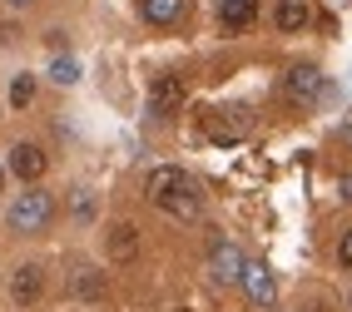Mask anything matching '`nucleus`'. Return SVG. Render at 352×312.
Returning <instances> with one entry per match:
<instances>
[{"instance_id":"20","label":"nucleus","mask_w":352,"mask_h":312,"mask_svg":"<svg viewBox=\"0 0 352 312\" xmlns=\"http://www.w3.org/2000/svg\"><path fill=\"white\" fill-rule=\"evenodd\" d=\"M342 199H352V179H342Z\"/></svg>"},{"instance_id":"4","label":"nucleus","mask_w":352,"mask_h":312,"mask_svg":"<svg viewBox=\"0 0 352 312\" xmlns=\"http://www.w3.org/2000/svg\"><path fill=\"white\" fill-rule=\"evenodd\" d=\"M179 104H184V80H179V75H154V85H149V109H154L159 119H169V114H179Z\"/></svg>"},{"instance_id":"5","label":"nucleus","mask_w":352,"mask_h":312,"mask_svg":"<svg viewBox=\"0 0 352 312\" xmlns=\"http://www.w3.org/2000/svg\"><path fill=\"white\" fill-rule=\"evenodd\" d=\"M10 298H15L20 307H30V302L45 298V268H40V263H25V268H15V278H10Z\"/></svg>"},{"instance_id":"22","label":"nucleus","mask_w":352,"mask_h":312,"mask_svg":"<svg viewBox=\"0 0 352 312\" xmlns=\"http://www.w3.org/2000/svg\"><path fill=\"white\" fill-rule=\"evenodd\" d=\"M0 183H6V169H0Z\"/></svg>"},{"instance_id":"7","label":"nucleus","mask_w":352,"mask_h":312,"mask_svg":"<svg viewBox=\"0 0 352 312\" xmlns=\"http://www.w3.org/2000/svg\"><path fill=\"white\" fill-rule=\"evenodd\" d=\"M243 253L233 243H214V253H208V273H214V282H239L243 278Z\"/></svg>"},{"instance_id":"14","label":"nucleus","mask_w":352,"mask_h":312,"mask_svg":"<svg viewBox=\"0 0 352 312\" xmlns=\"http://www.w3.org/2000/svg\"><path fill=\"white\" fill-rule=\"evenodd\" d=\"M69 293L75 298H104V278L95 268H80L75 278H69Z\"/></svg>"},{"instance_id":"8","label":"nucleus","mask_w":352,"mask_h":312,"mask_svg":"<svg viewBox=\"0 0 352 312\" xmlns=\"http://www.w3.org/2000/svg\"><path fill=\"white\" fill-rule=\"evenodd\" d=\"M10 174H20L25 183H35L45 174V149H40V144H15V149H10Z\"/></svg>"},{"instance_id":"23","label":"nucleus","mask_w":352,"mask_h":312,"mask_svg":"<svg viewBox=\"0 0 352 312\" xmlns=\"http://www.w3.org/2000/svg\"><path fill=\"white\" fill-rule=\"evenodd\" d=\"M347 307H352V298H347Z\"/></svg>"},{"instance_id":"12","label":"nucleus","mask_w":352,"mask_h":312,"mask_svg":"<svg viewBox=\"0 0 352 312\" xmlns=\"http://www.w3.org/2000/svg\"><path fill=\"white\" fill-rule=\"evenodd\" d=\"M243 134H248V114H239V109H233V119H223V114L208 119V139H219V144H233Z\"/></svg>"},{"instance_id":"6","label":"nucleus","mask_w":352,"mask_h":312,"mask_svg":"<svg viewBox=\"0 0 352 312\" xmlns=\"http://www.w3.org/2000/svg\"><path fill=\"white\" fill-rule=\"evenodd\" d=\"M194 179L184 174V169H174V164H164V169H154L149 179H144V194H149V203H164L169 194H179V188H189Z\"/></svg>"},{"instance_id":"13","label":"nucleus","mask_w":352,"mask_h":312,"mask_svg":"<svg viewBox=\"0 0 352 312\" xmlns=\"http://www.w3.org/2000/svg\"><path fill=\"white\" fill-rule=\"evenodd\" d=\"M144 20L149 25H179L184 20V0H144Z\"/></svg>"},{"instance_id":"9","label":"nucleus","mask_w":352,"mask_h":312,"mask_svg":"<svg viewBox=\"0 0 352 312\" xmlns=\"http://www.w3.org/2000/svg\"><path fill=\"white\" fill-rule=\"evenodd\" d=\"M219 20H223V30H228V35L248 30L253 20H258V0H219Z\"/></svg>"},{"instance_id":"11","label":"nucleus","mask_w":352,"mask_h":312,"mask_svg":"<svg viewBox=\"0 0 352 312\" xmlns=\"http://www.w3.org/2000/svg\"><path fill=\"white\" fill-rule=\"evenodd\" d=\"M134 253H139V228L134 223H114L109 228V258L114 263H129Z\"/></svg>"},{"instance_id":"3","label":"nucleus","mask_w":352,"mask_h":312,"mask_svg":"<svg viewBox=\"0 0 352 312\" xmlns=\"http://www.w3.org/2000/svg\"><path fill=\"white\" fill-rule=\"evenodd\" d=\"M239 282H243V293H248L253 307H273V302H278V278H273L268 263H248Z\"/></svg>"},{"instance_id":"15","label":"nucleus","mask_w":352,"mask_h":312,"mask_svg":"<svg viewBox=\"0 0 352 312\" xmlns=\"http://www.w3.org/2000/svg\"><path fill=\"white\" fill-rule=\"evenodd\" d=\"M30 100H35V80H30V75H15V85H10V104L25 109Z\"/></svg>"},{"instance_id":"16","label":"nucleus","mask_w":352,"mask_h":312,"mask_svg":"<svg viewBox=\"0 0 352 312\" xmlns=\"http://www.w3.org/2000/svg\"><path fill=\"white\" fill-rule=\"evenodd\" d=\"M50 80H55V85H75V80H80V65H75V60H65V55H60V60L50 65Z\"/></svg>"},{"instance_id":"21","label":"nucleus","mask_w":352,"mask_h":312,"mask_svg":"<svg viewBox=\"0 0 352 312\" xmlns=\"http://www.w3.org/2000/svg\"><path fill=\"white\" fill-rule=\"evenodd\" d=\"M10 5H30V0H10Z\"/></svg>"},{"instance_id":"17","label":"nucleus","mask_w":352,"mask_h":312,"mask_svg":"<svg viewBox=\"0 0 352 312\" xmlns=\"http://www.w3.org/2000/svg\"><path fill=\"white\" fill-rule=\"evenodd\" d=\"M338 263H342V268L352 273V228L342 233V243H338Z\"/></svg>"},{"instance_id":"19","label":"nucleus","mask_w":352,"mask_h":312,"mask_svg":"<svg viewBox=\"0 0 352 312\" xmlns=\"http://www.w3.org/2000/svg\"><path fill=\"white\" fill-rule=\"evenodd\" d=\"M342 139H347V144H352V114H347V119H342Z\"/></svg>"},{"instance_id":"10","label":"nucleus","mask_w":352,"mask_h":312,"mask_svg":"<svg viewBox=\"0 0 352 312\" xmlns=\"http://www.w3.org/2000/svg\"><path fill=\"white\" fill-rule=\"evenodd\" d=\"M273 20H278V30H283V35H298L313 20V10H308V0H278V15Z\"/></svg>"},{"instance_id":"18","label":"nucleus","mask_w":352,"mask_h":312,"mask_svg":"<svg viewBox=\"0 0 352 312\" xmlns=\"http://www.w3.org/2000/svg\"><path fill=\"white\" fill-rule=\"evenodd\" d=\"M75 213H80V219H89V213H95V199L80 194V199H75Z\"/></svg>"},{"instance_id":"1","label":"nucleus","mask_w":352,"mask_h":312,"mask_svg":"<svg viewBox=\"0 0 352 312\" xmlns=\"http://www.w3.org/2000/svg\"><path fill=\"white\" fill-rule=\"evenodd\" d=\"M6 219H10L15 233H45V228H50V219H55V199L40 194V188H30V194H20V199L10 203Z\"/></svg>"},{"instance_id":"2","label":"nucleus","mask_w":352,"mask_h":312,"mask_svg":"<svg viewBox=\"0 0 352 312\" xmlns=\"http://www.w3.org/2000/svg\"><path fill=\"white\" fill-rule=\"evenodd\" d=\"M283 94H288L293 104H318V100H322V69L293 65L288 75H283Z\"/></svg>"}]
</instances>
